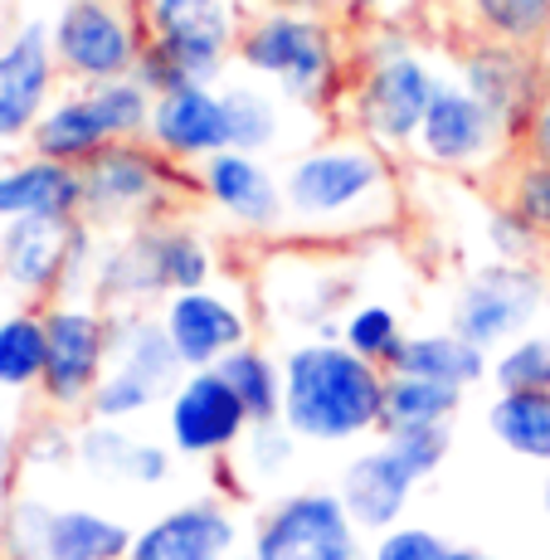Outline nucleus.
Returning <instances> with one entry per match:
<instances>
[{
	"instance_id": "obj_19",
	"label": "nucleus",
	"mask_w": 550,
	"mask_h": 560,
	"mask_svg": "<svg viewBox=\"0 0 550 560\" xmlns=\"http://www.w3.org/2000/svg\"><path fill=\"white\" fill-rule=\"evenodd\" d=\"M239 556V512L224 492H196L137 526L127 560H230Z\"/></svg>"
},
{
	"instance_id": "obj_38",
	"label": "nucleus",
	"mask_w": 550,
	"mask_h": 560,
	"mask_svg": "<svg viewBox=\"0 0 550 560\" xmlns=\"http://www.w3.org/2000/svg\"><path fill=\"white\" fill-rule=\"evenodd\" d=\"M156 405H166V390H161V385H151L147 375L122 371V365H107L103 385L93 390L89 415H83V419H103V424H132V419L151 415Z\"/></svg>"
},
{
	"instance_id": "obj_35",
	"label": "nucleus",
	"mask_w": 550,
	"mask_h": 560,
	"mask_svg": "<svg viewBox=\"0 0 550 560\" xmlns=\"http://www.w3.org/2000/svg\"><path fill=\"white\" fill-rule=\"evenodd\" d=\"M458 15L472 35L506 45H550V0H458Z\"/></svg>"
},
{
	"instance_id": "obj_3",
	"label": "nucleus",
	"mask_w": 550,
	"mask_h": 560,
	"mask_svg": "<svg viewBox=\"0 0 550 560\" xmlns=\"http://www.w3.org/2000/svg\"><path fill=\"white\" fill-rule=\"evenodd\" d=\"M390 371L341 337H302L283 351V424L302 444L347 448L381 434Z\"/></svg>"
},
{
	"instance_id": "obj_36",
	"label": "nucleus",
	"mask_w": 550,
	"mask_h": 560,
	"mask_svg": "<svg viewBox=\"0 0 550 560\" xmlns=\"http://www.w3.org/2000/svg\"><path fill=\"white\" fill-rule=\"evenodd\" d=\"M498 200L512 214H522V220L550 244V161L546 156L516 152L506 161L498 171Z\"/></svg>"
},
{
	"instance_id": "obj_16",
	"label": "nucleus",
	"mask_w": 550,
	"mask_h": 560,
	"mask_svg": "<svg viewBox=\"0 0 550 560\" xmlns=\"http://www.w3.org/2000/svg\"><path fill=\"white\" fill-rule=\"evenodd\" d=\"M249 409L239 405L234 385L220 375V365L186 371L180 385L166 395V444L190 463H220L249 434Z\"/></svg>"
},
{
	"instance_id": "obj_5",
	"label": "nucleus",
	"mask_w": 550,
	"mask_h": 560,
	"mask_svg": "<svg viewBox=\"0 0 550 560\" xmlns=\"http://www.w3.org/2000/svg\"><path fill=\"white\" fill-rule=\"evenodd\" d=\"M79 180H83L79 220L93 224L98 234H122L137 230V224L166 220V214H180L186 205L200 200L196 171L161 156L147 137L113 142L89 166H79Z\"/></svg>"
},
{
	"instance_id": "obj_39",
	"label": "nucleus",
	"mask_w": 550,
	"mask_h": 560,
	"mask_svg": "<svg viewBox=\"0 0 550 560\" xmlns=\"http://www.w3.org/2000/svg\"><path fill=\"white\" fill-rule=\"evenodd\" d=\"M488 381L498 390H550V331H522L498 347Z\"/></svg>"
},
{
	"instance_id": "obj_24",
	"label": "nucleus",
	"mask_w": 550,
	"mask_h": 560,
	"mask_svg": "<svg viewBox=\"0 0 550 560\" xmlns=\"http://www.w3.org/2000/svg\"><path fill=\"white\" fill-rule=\"evenodd\" d=\"M176 448L132 434L127 424L79 419V472L98 482H127V488H161L176 478Z\"/></svg>"
},
{
	"instance_id": "obj_52",
	"label": "nucleus",
	"mask_w": 550,
	"mask_h": 560,
	"mask_svg": "<svg viewBox=\"0 0 550 560\" xmlns=\"http://www.w3.org/2000/svg\"><path fill=\"white\" fill-rule=\"evenodd\" d=\"M546 560H550V556H546Z\"/></svg>"
},
{
	"instance_id": "obj_33",
	"label": "nucleus",
	"mask_w": 550,
	"mask_h": 560,
	"mask_svg": "<svg viewBox=\"0 0 550 560\" xmlns=\"http://www.w3.org/2000/svg\"><path fill=\"white\" fill-rule=\"evenodd\" d=\"M220 375L234 385L254 424L283 419V357H273L264 341H244L239 351H230L220 361Z\"/></svg>"
},
{
	"instance_id": "obj_6",
	"label": "nucleus",
	"mask_w": 550,
	"mask_h": 560,
	"mask_svg": "<svg viewBox=\"0 0 550 560\" xmlns=\"http://www.w3.org/2000/svg\"><path fill=\"white\" fill-rule=\"evenodd\" d=\"M244 0H147V49L137 79L151 93L220 83L234 63Z\"/></svg>"
},
{
	"instance_id": "obj_47",
	"label": "nucleus",
	"mask_w": 550,
	"mask_h": 560,
	"mask_svg": "<svg viewBox=\"0 0 550 560\" xmlns=\"http://www.w3.org/2000/svg\"><path fill=\"white\" fill-rule=\"evenodd\" d=\"M20 472V434L0 419V488H10Z\"/></svg>"
},
{
	"instance_id": "obj_13",
	"label": "nucleus",
	"mask_w": 550,
	"mask_h": 560,
	"mask_svg": "<svg viewBox=\"0 0 550 560\" xmlns=\"http://www.w3.org/2000/svg\"><path fill=\"white\" fill-rule=\"evenodd\" d=\"M249 551L258 560H365V532L327 488H293L258 508Z\"/></svg>"
},
{
	"instance_id": "obj_49",
	"label": "nucleus",
	"mask_w": 550,
	"mask_h": 560,
	"mask_svg": "<svg viewBox=\"0 0 550 560\" xmlns=\"http://www.w3.org/2000/svg\"><path fill=\"white\" fill-rule=\"evenodd\" d=\"M10 161H15V142H5V137H0V171H5Z\"/></svg>"
},
{
	"instance_id": "obj_17",
	"label": "nucleus",
	"mask_w": 550,
	"mask_h": 560,
	"mask_svg": "<svg viewBox=\"0 0 550 560\" xmlns=\"http://www.w3.org/2000/svg\"><path fill=\"white\" fill-rule=\"evenodd\" d=\"M156 317L166 327L171 347L186 371H204V365H220L230 351H239L254 337V303L234 288H224L220 278L204 288H186V293H171L156 303Z\"/></svg>"
},
{
	"instance_id": "obj_22",
	"label": "nucleus",
	"mask_w": 550,
	"mask_h": 560,
	"mask_svg": "<svg viewBox=\"0 0 550 560\" xmlns=\"http://www.w3.org/2000/svg\"><path fill=\"white\" fill-rule=\"evenodd\" d=\"M83 220H15L0 230V283L20 303H54L69 283V258Z\"/></svg>"
},
{
	"instance_id": "obj_46",
	"label": "nucleus",
	"mask_w": 550,
	"mask_h": 560,
	"mask_svg": "<svg viewBox=\"0 0 550 560\" xmlns=\"http://www.w3.org/2000/svg\"><path fill=\"white\" fill-rule=\"evenodd\" d=\"M390 5H395V0H337V15L351 20V25L361 30V25H371V20L390 15Z\"/></svg>"
},
{
	"instance_id": "obj_50",
	"label": "nucleus",
	"mask_w": 550,
	"mask_h": 560,
	"mask_svg": "<svg viewBox=\"0 0 550 560\" xmlns=\"http://www.w3.org/2000/svg\"><path fill=\"white\" fill-rule=\"evenodd\" d=\"M541 502H546V516H550V468H546V488H541Z\"/></svg>"
},
{
	"instance_id": "obj_29",
	"label": "nucleus",
	"mask_w": 550,
	"mask_h": 560,
	"mask_svg": "<svg viewBox=\"0 0 550 560\" xmlns=\"http://www.w3.org/2000/svg\"><path fill=\"white\" fill-rule=\"evenodd\" d=\"M220 89H224V107H230L234 152L268 156L288 142V103L278 98L268 83L239 79V83H220Z\"/></svg>"
},
{
	"instance_id": "obj_31",
	"label": "nucleus",
	"mask_w": 550,
	"mask_h": 560,
	"mask_svg": "<svg viewBox=\"0 0 550 560\" xmlns=\"http://www.w3.org/2000/svg\"><path fill=\"white\" fill-rule=\"evenodd\" d=\"M488 434L506 454L550 468V390H498L488 405Z\"/></svg>"
},
{
	"instance_id": "obj_32",
	"label": "nucleus",
	"mask_w": 550,
	"mask_h": 560,
	"mask_svg": "<svg viewBox=\"0 0 550 560\" xmlns=\"http://www.w3.org/2000/svg\"><path fill=\"white\" fill-rule=\"evenodd\" d=\"M45 307L39 303H20L0 317V390L25 395L39 390L45 381Z\"/></svg>"
},
{
	"instance_id": "obj_1",
	"label": "nucleus",
	"mask_w": 550,
	"mask_h": 560,
	"mask_svg": "<svg viewBox=\"0 0 550 560\" xmlns=\"http://www.w3.org/2000/svg\"><path fill=\"white\" fill-rule=\"evenodd\" d=\"M288 240L341 249L395 230L405 214L395 156L355 132L307 142L283 166Z\"/></svg>"
},
{
	"instance_id": "obj_51",
	"label": "nucleus",
	"mask_w": 550,
	"mask_h": 560,
	"mask_svg": "<svg viewBox=\"0 0 550 560\" xmlns=\"http://www.w3.org/2000/svg\"><path fill=\"white\" fill-rule=\"evenodd\" d=\"M230 560H258L254 551H239V556H230Z\"/></svg>"
},
{
	"instance_id": "obj_41",
	"label": "nucleus",
	"mask_w": 550,
	"mask_h": 560,
	"mask_svg": "<svg viewBox=\"0 0 550 560\" xmlns=\"http://www.w3.org/2000/svg\"><path fill=\"white\" fill-rule=\"evenodd\" d=\"M482 240H488L492 258H506V264H536L550 244L541 240V234L531 230V224L522 220V214H512L506 205L498 200L488 214H482Z\"/></svg>"
},
{
	"instance_id": "obj_28",
	"label": "nucleus",
	"mask_w": 550,
	"mask_h": 560,
	"mask_svg": "<svg viewBox=\"0 0 550 560\" xmlns=\"http://www.w3.org/2000/svg\"><path fill=\"white\" fill-rule=\"evenodd\" d=\"M113 365L132 375H147L161 390H176L186 365H180L176 347H171L166 327H161L156 307H117L113 312Z\"/></svg>"
},
{
	"instance_id": "obj_12",
	"label": "nucleus",
	"mask_w": 550,
	"mask_h": 560,
	"mask_svg": "<svg viewBox=\"0 0 550 560\" xmlns=\"http://www.w3.org/2000/svg\"><path fill=\"white\" fill-rule=\"evenodd\" d=\"M258 298H264L268 322L302 337H337L341 317L351 307V278L337 264L321 258V244H283L264 258V278H258Z\"/></svg>"
},
{
	"instance_id": "obj_30",
	"label": "nucleus",
	"mask_w": 550,
	"mask_h": 560,
	"mask_svg": "<svg viewBox=\"0 0 550 560\" xmlns=\"http://www.w3.org/2000/svg\"><path fill=\"white\" fill-rule=\"evenodd\" d=\"M463 385L448 381H424V375H395L385 381V419L381 434H409V429H438L458 419L463 409Z\"/></svg>"
},
{
	"instance_id": "obj_8",
	"label": "nucleus",
	"mask_w": 550,
	"mask_h": 560,
	"mask_svg": "<svg viewBox=\"0 0 550 560\" xmlns=\"http://www.w3.org/2000/svg\"><path fill=\"white\" fill-rule=\"evenodd\" d=\"M137 526L98 508H59L45 492H10L0 512V560H127Z\"/></svg>"
},
{
	"instance_id": "obj_40",
	"label": "nucleus",
	"mask_w": 550,
	"mask_h": 560,
	"mask_svg": "<svg viewBox=\"0 0 550 560\" xmlns=\"http://www.w3.org/2000/svg\"><path fill=\"white\" fill-rule=\"evenodd\" d=\"M20 468L35 472V478H54V472L79 468V424L63 415L30 424V434L20 439Z\"/></svg>"
},
{
	"instance_id": "obj_42",
	"label": "nucleus",
	"mask_w": 550,
	"mask_h": 560,
	"mask_svg": "<svg viewBox=\"0 0 550 560\" xmlns=\"http://www.w3.org/2000/svg\"><path fill=\"white\" fill-rule=\"evenodd\" d=\"M448 556V541L429 526H414V522H400L390 532H381L371 546H365V560H444Z\"/></svg>"
},
{
	"instance_id": "obj_44",
	"label": "nucleus",
	"mask_w": 550,
	"mask_h": 560,
	"mask_svg": "<svg viewBox=\"0 0 550 560\" xmlns=\"http://www.w3.org/2000/svg\"><path fill=\"white\" fill-rule=\"evenodd\" d=\"M516 152H526V156H546V161H550V83H546V98L536 103L531 122H526L522 142H516Z\"/></svg>"
},
{
	"instance_id": "obj_23",
	"label": "nucleus",
	"mask_w": 550,
	"mask_h": 560,
	"mask_svg": "<svg viewBox=\"0 0 550 560\" xmlns=\"http://www.w3.org/2000/svg\"><path fill=\"white\" fill-rule=\"evenodd\" d=\"M414 488H419V472L409 468L400 458V448L381 434L375 444H365L361 454H351V463L341 468L337 498L347 502L351 522L361 526L365 536H381L405 522L409 502H414Z\"/></svg>"
},
{
	"instance_id": "obj_34",
	"label": "nucleus",
	"mask_w": 550,
	"mask_h": 560,
	"mask_svg": "<svg viewBox=\"0 0 550 560\" xmlns=\"http://www.w3.org/2000/svg\"><path fill=\"white\" fill-rule=\"evenodd\" d=\"M297 444L302 439L283 419H268V424H249L244 444L230 454V468H234V492H264L273 488L278 478H288L297 463Z\"/></svg>"
},
{
	"instance_id": "obj_9",
	"label": "nucleus",
	"mask_w": 550,
	"mask_h": 560,
	"mask_svg": "<svg viewBox=\"0 0 550 560\" xmlns=\"http://www.w3.org/2000/svg\"><path fill=\"white\" fill-rule=\"evenodd\" d=\"M49 35L63 83L132 79L147 49V0H63Z\"/></svg>"
},
{
	"instance_id": "obj_45",
	"label": "nucleus",
	"mask_w": 550,
	"mask_h": 560,
	"mask_svg": "<svg viewBox=\"0 0 550 560\" xmlns=\"http://www.w3.org/2000/svg\"><path fill=\"white\" fill-rule=\"evenodd\" d=\"M244 10H283V15H337V0H244Z\"/></svg>"
},
{
	"instance_id": "obj_10",
	"label": "nucleus",
	"mask_w": 550,
	"mask_h": 560,
	"mask_svg": "<svg viewBox=\"0 0 550 560\" xmlns=\"http://www.w3.org/2000/svg\"><path fill=\"white\" fill-rule=\"evenodd\" d=\"M45 381L39 400L49 415H89L93 390L113 365V312L93 298H54L45 303Z\"/></svg>"
},
{
	"instance_id": "obj_18",
	"label": "nucleus",
	"mask_w": 550,
	"mask_h": 560,
	"mask_svg": "<svg viewBox=\"0 0 550 560\" xmlns=\"http://www.w3.org/2000/svg\"><path fill=\"white\" fill-rule=\"evenodd\" d=\"M200 200L249 240H288V200H283V171H273L254 152H220L196 166Z\"/></svg>"
},
{
	"instance_id": "obj_21",
	"label": "nucleus",
	"mask_w": 550,
	"mask_h": 560,
	"mask_svg": "<svg viewBox=\"0 0 550 560\" xmlns=\"http://www.w3.org/2000/svg\"><path fill=\"white\" fill-rule=\"evenodd\" d=\"M147 142L161 156L180 161V166L196 171L200 161L230 152V107H224L220 83H186V89L156 93L151 103V127Z\"/></svg>"
},
{
	"instance_id": "obj_53",
	"label": "nucleus",
	"mask_w": 550,
	"mask_h": 560,
	"mask_svg": "<svg viewBox=\"0 0 550 560\" xmlns=\"http://www.w3.org/2000/svg\"><path fill=\"white\" fill-rule=\"evenodd\" d=\"M546 49H550V45H546Z\"/></svg>"
},
{
	"instance_id": "obj_48",
	"label": "nucleus",
	"mask_w": 550,
	"mask_h": 560,
	"mask_svg": "<svg viewBox=\"0 0 550 560\" xmlns=\"http://www.w3.org/2000/svg\"><path fill=\"white\" fill-rule=\"evenodd\" d=\"M444 560H502V556L478 551V546H448V556H444Z\"/></svg>"
},
{
	"instance_id": "obj_26",
	"label": "nucleus",
	"mask_w": 550,
	"mask_h": 560,
	"mask_svg": "<svg viewBox=\"0 0 550 560\" xmlns=\"http://www.w3.org/2000/svg\"><path fill=\"white\" fill-rule=\"evenodd\" d=\"M142 230L151 244V264H156L161 298L186 293V288H204L220 278V249L186 214H166V220H151Z\"/></svg>"
},
{
	"instance_id": "obj_37",
	"label": "nucleus",
	"mask_w": 550,
	"mask_h": 560,
	"mask_svg": "<svg viewBox=\"0 0 550 560\" xmlns=\"http://www.w3.org/2000/svg\"><path fill=\"white\" fill-rule=\"evenodd\" d=\"M337 337L347 341L355 357H365V361H375V365L390 371V357L400 351V341H405V322H400V312H395L390 303H375L371 298V303H351L347 307Z\"/></svg>"
},
{
	"instance_id": "obj_25",
	"label": "nucleus",
	"mask_w": 550,
	"mask_h": 560,
	"mask_svg": "<svg viewBox=\"0 0 550 560\" xmlns=\"http://www.w3.org/2000/svg\"><path fill=\"white\" fill-rule=\"evenodd\" d=\"M83 180L79 166H63L49 156H15L0 171V224L15 220H79Z\"/></svg>"
},
{
	"instance_id": "obj_2",
	"label": "nucleus",
	"mask_w": 550,
	"mask_h": 560,
	"mask_svg": "<svg viewBox=\"0 0 550 560\" xmlns=\"http://www.w3.org/2000/svg\"><path fill=\"white\" fill-rule=\"evenodd\" d=\"M234 63L312 117H341L351 93V35L341 15L249 10L234 39Z\"/></svg>"
},
{
	"instance_id": "obj_27",
	"label": "nucleus",
	"mask_w": 550,
	"mask_h": 560,
	"mask_svg": "<svg viewBox=\"0 0 550 560\" xmlns=\"http://www.w3.org/2000/svg\"><path fill=\"white\" fill-rule=\"evenodd\" d=\"M395 375H424V381H448V385H478L492 371V351L472 347L463 331H405L400 351L390 357Z\"/></svg>"
},
{
	"instance_id": "obj_15",
	"label": "nucleus",
	"mask_w": 550,
	"mask_h": 560,
	"mask_svg": "<svg viewBox=\"0 0 550 560\" xmlns=\"http://www.w3.org/2000/svg\"><path fill=\"white\" fill-rule=\"evenodd\" d=\"M453 79H463V89L478 93V98L492 107V117L512 132V142H522L536 103L546 98L550 54L531 49V45H506V39L468 35V45L453 54Z\"/></svg>"
},
{
	"instance_id": "obj_14",
	"label": "nucleus",
	"mask_w": 550,
	"mask_h": 560,
	"mask_svg": "<svg viewBox=\"0 0 550 560\" xmlns=\"http://www.w3.org/2000/svg\"><path fill=\"white\" fill-rule=\"evenodd\" d=\"M550 298L546 268L541 264H506V258H488L478 264L453 293V317L448 327L463 331L472 347L498 351L512 337L531 331Z\"/></svg>"
},
{
	"instance_id": "obj_20",
	"label": "nucleus",
	"mask_w": 550,
	"mask_h": 560,
	"mask_svg": "<svg viewBox=\"0 0 550 560\" xmlns=\"http://www.w3.org/2000/svg\"><path fill=\"white\" fill-rule=\"evenodd\" d=\"M59 59H54V35L45 20H20L0 39V137L5 142H30L35 122L59 93Z\"/></svg>"
},
{
	"instance_id": "obj_4",
	"label": "nucleus",
	"mask_w": 550,
	"mask_h": 560,
	"mask_svg": "<svg viewBox=\"0 0 550 560\" xmlns=\"http://www.w3.org/2000/svg\"><path fill=\"white\" fill-rule=\"evenodd\" d=\"M351 54H355L351 93L347 107H341L347 132L365 137V142H375L390 156H409L444 73L419 49V39L390 15L361 25V35L351 39Z\"/></svg>"
},
{
	"instance_id": "obj_7",
	"label": "nucleus",
	"mask_w": 550,
	"mask_h": 560,
	"mask_svg": "<svg viewBox=\"0 0 550 560\" xmlns=\"http://www.w3.org/2000/svg\"><path fill=\"white\" fill-rule=\"evenodd\" d=\"M151 103L156 93L142 79H107V83H69L54 93L45 117L30 132V152L63 161V166H89L113 142H132L147 137Z\"/></svg>"
},
{
	"instance_id": "obj_11",
	"label": "nucleus",
	"mask_w": 550,
	"mask_h": 560,
	"mask_svg": "<svg viewBox=\"0 0 550 560\" xmlns=\"http://www.w3.org/2000/svg\"><path fill=\"white\" fill-rule=\"evenodd\" d=\"M409 156L429 171H444V176H498L516 156V142L478 93H468L463 79L444 73Z\"/></svg>"
},
{
	"instance_id": "obj_43",
	"label": "nucleus",
	"mask_w": 550,
	"mask_h": 560,
	"mask_svg": "<svg viewBox=\"0 0 550 560\" xmlns=\"http://www.w3.org/2000/svg\"><path fill=\"white\" fill-rule=\"evenodd\" d=\"M395 448H400V458L409 468L419 472V482H429L438 468L448 463V444H453V429L438 424V429H409V434H385Z\"/></svg>"
}]
</instances>
